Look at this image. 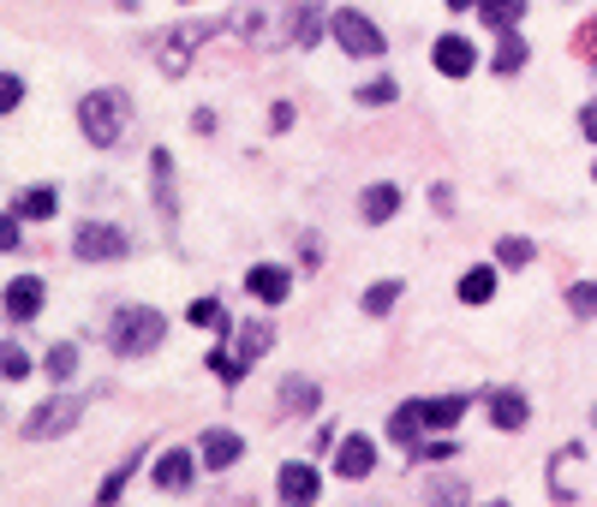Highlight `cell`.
<instances>
[{"label":"cell","mask_w":597,"mask_h":507,"mask_svg":"<svg viewBox=\"0 0 597 507\" xmlns=\"http://www.w3.org/2000/svg\"><path fill=\"white\" fill-rule=\"evenodd\" d=\"M454 454H461V448H454V442H418V448H413V460L437 466V460H454Z\"/></svg>","instance_id":"obj_35"},{"label":"cell","mask_w":597,"mask_h":507,"mask_svg":"<svg viewBox=\"0 0 597 507\" xmlns=\"http://www.w3.org/2000/svg\"><path fill=\"white\" fill-rule=\"evenodd\" d=\"M532 418V400L520 395V388H497V395H490V424L497 430H520Z\"/></svg>","instance_id":"obj_15"},{"label":"cell","mask_w":597,"mask_h":507,"mask_svg":"<svg viewBox=\"0 0 597 507\" xmlns=\"http://www.w3.org/2000/svg\"><path fill=\"white\" fill-rule=\"evenodd\" d=\"M485 507H508V502H485Z\"/></svg>","instance_id":"obj_42"},{"label":"cell","mask_w":597,"mask_h":507,"mask_svg":"<svg viewBox=\"0 0 597 507\" xmlns=\"http://www.w3.org/2000/svg\"><path fill=\"white\" fill-rule=\"evenodd\" d=\"M126 113H132V101H126V90H91L79 101V125H84V144L96 149H114L126 132Z\"/></svg>","instance_id":"obj_3"},{"label":"cell","mask_w":597,"mask_h":507,"mask_svg":"<svg viewBox=\"0 0 597 507\" xmlns=\"http://www.w3.org/2000/svg\"><path fill=\"white\" fill-rule=\"evenodd\" d=\"M592 180H597V168H592Z\"/></svg>","instance_id":"obj_43"},{"label":"cell","mask_w":597,"mask_h":507,"mask_svg":"<svg viewBox=\"0 0 597 507\" xmlns=\"http://www.w3.org/2000/svg\"><path fill=\"white\" fill-rule=\"evenodd\" d=\"M568 311H574V316H597V281L568 287Z\"/></svg>","instance_id":"obj_33"},{"label":"cell","mask_w":597,"mask_h":507,"mask_svg":"<svg viewBox=\"0 0 597 507\" xmlns=\"http://www.w3.org/2000/svg\"><path fill=\"white\" fill-rule=\"evenodd\" d=\"M275 347V328L270 323H239V359H263V352Z\"/></svg>","instance_id":"obj_22"},{"label":"cell","mask_w":597,"mask_h":507,"mask_svg":"<svg viewBox=\"0 0 597 507\" xmlns=\"http://www.w3.org/2000/svg\"><path fill=\"white\" fill-rule=\"evenodd\" d=\"M580 132H586L592 144H597V101H586V113H580Z\"/></svg>","instance_id":"obj_40"},{"label":"cell","mask_w":597,"mask_h":507,"mask_svg":"<svg viewBox=\"0 0 597 507\" xmlns=\"http://www.w3.org/2000/svg\"><path fill=\"white\" fill-rule=\"evenodd\" d=\"M186 316H192V323H222V304H215V299H198Z\"/></svg>","instance_id":"obj_38"},{"label":"cell","mask_w":597,"mask_h":507,"mask_svg":"<svg viewBox=\"0 0 597 507\" xmlns=\"http://www.w3.org/2000/svg\"><path fill=\"white\" fill-rule=\"evenodd\" d=\"M0 304H7L12 323H31V316L48 304V293H43V281H36V275H19V281H7V299H0Z\"/></svg>","instance_id":"obj_11"},{"label":"cell","mask_w":597,"mask_h":507,"mask_svg":"<svg viewBox=\"0 0 597 507\" xmlns=\"http://www.w3.org/2000/svg\"><path fill=\"white\" fill-rule=\"evenodd\" d=\"M299 7H305V0H246V7H239L234 19H227V31L246 36V43H258V48L294 43V31H299Z\"/></svg>","instance_id":"obj_1"},{"label":"cell","mask_w":597,"mask_h":507,"mask_svg":"<svg viewBox=\"0 0 597 507\" xmlns=\"http://www.w3.org/2000/svg\"><path fill=\"white\" fill-rule=\"evenodd\" d=\"M497 263H502V269H526V263H532V239H497Z\"/></svg>","instance_id":"obj_30"},{"label":"cell","mask_w":597,"mask_h":507,"mask_svg":"<svg viewBox=\"0 0 597 507\" xmlns=\"http://www.w3.org/2000/svg\"><path fill=\"white\" fill-rule=\"evenodd\" d=\"M442 7H449V12H466V7H478V0H442Z\"/></svg>","instance_id":"obj_41"},{"label":"cell","mask_w":597,"mask_h":507,"mask_svg":"<svg viewBox=\"0 0 597 507\" xmlns=\"http://www.w3.org/2000/svg\"><path fill=\"white\" fill-rule=\"evenodd\" d=\"M126 251H132V233L114 221H84L79 233H72V257L79 263H120Z\"/></svg>","instance_id":"obj_4"},{"label":"cell","mask_w":597,"mask_h":507,"mask_svg":"<svg viewBox=\"0 0 597 507\" xmlns=\"http://www.w3.org/2000/svg\"><path fill=\"white\" fill-rule=\"evenodd\" d=\"M24 101V79H12V72H0V113H12Z\"/></svg>","instance_id":"obj_36"},{"label":"cell","mask_w":597,"mask_h":507,"mask_svg":"<svg viewBox=\"0 0 597 507\" xmlns=\"http://www.w3.org/2000/svg\"><path fill=\"white\" fill-rule=\"evenodd\" d=\"M150 168H156V203H162V215L174 221V161H168V149H156Z\"/></svg>","instance_id":"obj_23"},{"label":"cell","mask_w":597,"mask_h":507,"mask_svg":"<svg viewBox=\"0 0 597 507\" xmlns=\"http://www.w3.org/2000/svg\"><path fill=\"white\" fill-rule=\"evenodd\" d=\"M478 12H485L490 31H514V24L526 19V0H478Z\"/></svg>","instance_id":"obj_21"},{"label":"cell","mask_w":597,"mask_h":507,"mask_svg":"<svg viewBox=\"0 0 597 507\" xmlns=\"http://www.w3.org/2000/svg\"><path fill=\"white\" fill-rule=\"evenodd\" d=\"M430 60H437V72H442V79H466V72L478 67V48L466 43V36H437Z\"/></svg>","instance_id":"obj_10"},{"label":"cell","mask_w":597,"mask_h":507,"mask_svg":"<svg viewBox=\"0 0 597 507\" xmlns=\"http://www.w3.org/2000/svg\"><path fill=\"white\" fill-rule=\"evenodd\" d=\"M395 209H401V185H371V192L359 197V215L365 221H395Z\"/></svg>","instance_id":"obj_19"},{"label":"cell","mask_w":597,"mask_h":507,"mask_svg":"<svg viewBox=\"0 0 597 507\" xmlns=\"http://www.w3.org/2000/svg\"><path fill=\"white\" fill-rule=\"evenodd\" d=\"M466 406H473V395H442V400H418V424L425 430H454L466 418Z\"/></svg>","instance_id":"obj_14"},{"label":"cell","mask_w":597,"mask_h":507,"mask_svg":"<svg viewBox=\"0 0 597 507\" xmlns=\"http://www.w3.org/2000/svg\"><path fill=\"white\" fill-rule=\"evenodd\" d=\"M418 430H425V424H418V400H406L401 412L389 418V436H395L401 448H418Z\"/></svg>","instance_id":"obj_25"},{"label":"cell","mask_w":597,"mask_h":507,"mask_svg":"<svg viewBox=\"0 0 597 507\" xmlns=\"http://www.w3.org/2000/svg\"><path fill=\"white\" fill-rule=\"evenodd\" d=\"M395 299H401V281L365 287V316H389V311H395Z\"/></svg>","instance_id":"obj_27"},{"label":"cell","mask_w":597,"mask_h":507,"mask_svg":"<svg viewBox=\"0 0 597 507\" xmlns=\"http://www.w3.org/2000/svg\"><path fill=\"white\" fill-rule=\"evenodd\" d=\"M48 376H55V383H72V376H79V347H72V340H60L55 352H48V364H43Z\"/></svg>","instance_id":"obj_26"},{"label":"cell","mask_w":597,"mask_h":507,"mask_svg":"<svg viewBox=\"0 0 597 507\" xmlns=\"http://www.w3.org/2000/svg\"><path fill=\"white\" fill-rule=\"evenodd\" d=\"M395 96H401V90H395V79H377V84H365V90H359L365 108H389Z\"/></svg>","instance_id":"obj_34"},{"label":"cell","mask_w":597,"mask_h":507,"mask_svg":"<svg viewBox=\"0 0 597 507\" xmlns=\"http://www.w3.org/2000/svg\"><path fill=\"white\" fill-rule=\"evenodd\" d=\"M592 418H597V412H592Z\"/></svg>","instance_id":"obj_44"},{"label":"cell","mask_w":597,"mask_h":507,"mask_svg":"<svg viewBox=\"0 0 597 507\" xmlns=\"http://www.w3.org/2000/svg\"><path fill=\"white\" fill-rule=\"evenodd\" d=\"M239 454H246V442H239L234 430H210V436H203V466H210V472L239 466Z\"/></svg>","instance_id":"obj_17"},{"label":"cell","mask_w":597,"mask_h":507,"mask_svg":"<svg viewBox=\"0 0 597 507\" xmlns=\"http://www.w3.org/2000/svg\"><path fill=\"white\" fill-rule=\"evenodd\" d=\"M24 239H19V215H0V251H19Z\"/></svg>","instance_id":"obj_37"},{"label":"cell","mask_w":597,"mask_h":507,"mask_svg":"<svg viewBox=\"0 0 597 507\" xmlns=\"http://www.w3.org/2000/svg\"><path fill=\"white\" fill-rule=\"evenodd\" d=\"M317 400H323V388L311 383V376H287L282 383V418H305V412H317Z\"/></svg>","instance_id":"obj_16"},{"label":"cell","mask_w":597,"mask_h":507,"mask_svg":"<svg viewBox=\"0 0 597 507\" xmlns=\"http://www.w3.org/2000/svg\"><path fill=\"white\" fill-rule=\"evenodd\" d=\"M329 31H335L341 55H353V60H377V55H383V31H377L365 12H353V7L335 12V19H329Z\"/></svg>","instance_id":"obj_6"},{"label":"cell","mask_w":597,"mask_h":507,"mask_svg":"<svg viewBox=\"0 0 597 507\" xmlns=\"http://www.w3.org/2000/svg\"><path fill=\"white\" fill-rule=\"evenodd\" d=\"M246 293L258 304H282L294 293V269H282V263H258V269L246 275Z\"/></svg>","instance_id":"obj_9"},{"label":"cell","mask_w":597,"mask_h":507,"mask_svg":"<svg viewBox=\"0 0 597 507\" xmlns=\"http://www.w3.org/2000/svg\"><path fill=\"white\" fill-rule=\"evenodd\" d=\"M317 496H323V472H317L311 460H287L282 466V502L287 507H311Z\"/></svg>","instance_id":"obj_8"},{"label":"cell","mask_w":597,"mask_h":507,"mask_svg":"<svg viewBox=\"0 0 597 507\" xmlns=\"http://www.w3.org/2000/svg\"><path fill=\"white\" fill-rule=\"evenodd\" d=\"M377 472V442L371 436H347L335 454V478H371Z\"/></svg>","instance_id":"obj_12"},{"label":"cell","mask_w":597,"mask_h":507,"mask_svg":"<svg viewBox=\"0 0 597 507\" xmlns=\"http://www.w3.org/2000/svg\"><path fill=\"white\" fill-rule=\"evenodd\" d=\"M24 376H31V359H24V347L0 340V383H24Z\"/></svg>","instance_id":"obj_28"},{"label":"cell","mask_w":597,"mask_h":507,"mask_svg":"<svg viewBox=\"0 0 597 507\" xmlns=\"http://www.w3.org/2000/svg\"><path fill=\"white\" fill-rule=\"evenodd\" d=\"M162 335H168V316L150 311V304H120L114 323H108V347L120 352V359H144V352H156Z\"/></svg>","instance_id":"obj_2"},{"label":"cell","mask_w":597,"mask_h":507,"mask_svg":"<svg viewBox=\"0 0 597 507\" xmlns=\"http://www.w3.org/2000/svg\"><path fill=\"white\" fill-rule=\"evenodd\" d=\"M227 19H198V24H180V31L162 36V72H186V60H192V48L203 36H222Z\"/></svg>","instance_id":"obj_7"},{"label":"cell","mask_w":597,"mask_h":507,"mask_svg":"<svg viewBox=\"0 0 597 507\" xmlns=\"http://www.w3.org/2000/svg\"><path fill=\"white\" fill-rule=\"evenodd\" d=\"M210 371L227 376V388H234L239 376H246V359H239V352H227V347H215V352H210Z\"/></svg>","instance_id":"obj_32"},{"label":"cell","mask_w":597,"mask_h":507,"mask_svg":"<svg viewBox=\"0 0 597 507\" xmlns=\"http://www.w3.org/2000/svg\"><path fill=\"white\" fill-rule=\"evenodd\" d=\"M287 125H294V108H287V101H275V108H270V132H287Z\"/></svg>","instance_id":"obj_39"},{"label":"cell","mask_w":597,"mask_h":507,"mask_svg":"<svg viewBox=\"0 0 597 507\" xmlns=\"http://www.w3.org/2000/svg\"><path fill=\"white\" fill-rule=\"evenodd\" d=\"M323 36V7H299V31H294V48H311Z\"/></svg>","instance_id":"obj_31"},{"label":"cell","mask_w":597,"mask_h":507,"mask_svg":"<svg viewBox=\"0 0 597 507\" xmlns=\"http://www.w3.org/2000/svg\"><path fill=\"white\" fill-rule=\"evenodd\" d=\"M192 484H198V460L186 448H168L156 460V490H168V496H174V490H192Z\"/></svg>","instance_id":"obj_13"},{"label":"cell","mask_w":597,"mask_h":507,"mask_svg":"<svg viewBox=\"0 0 597 507\" xmlns=\"http://www.w3.org/2000/svg\"><path fill=\"white\" fill-rule=\"evenodd\" d=\"M526 55H532V48L520 43V31H508L502 48H497V72H502V79H508V72H520V67H526Z\"/></svg>","instance_id":"obj_29"},{"label":"cell","mask_w":597,"mask_h":507,"mask_svg":"<svg viewBox=\"0 0 597 507\" xmlns=\"http://www.w3.org/2000/svg\"><path fill=\"white\" fill-rule=\"evenodd\" d=\"M490 293H497V269H466L461 275V299L466 304H490Z\"/></svg>","instance_id":"obj_24"},{"label":"cell","mask_w":597,"mask_h":507,"mask_svg":"<svg viewBox=\"0 0 597 507\" xmlns=\"http://www.w3.org/2000/svg\"><path fill=\"white\" fill-rule=\"evenodd\" d=\"M79 418H84V400H79V395H55V400L31 406V418H24V436H31V442H55V436H67Z\"/></svg>","instance_id":"obj_5"},{"label":"cell","mask_w":597,"mask_h":507,"mask_svg":"<svg viewBox=\"0 0 597 507\" xmlns=\"http://www.w3.org/2000/svg\"><path fill=\"white\" fill-rule=\"evenodd\" d=\"M425 502L430 507H473V490H466V478H430Z\"/></svg>","instance_id":"obj_20"},{"label":"cell","mask_w":597,"mask_h":507,"mask_svg":"<svg viewBox=\"0 0 597 507\" xmlns=\"http://www.w3.org/2000/svg\"><path fill=\"white\" fill-rule=\"evenodd\" d=\"M55 209H60L55 185H24V192H19V209H12V215H19V221H48Z\"/></svg>","instance_id":"obj_18"}]
</instances>
